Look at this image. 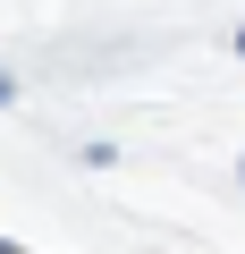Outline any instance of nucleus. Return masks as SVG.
Instances as JSON below:
<instances>
[{
    "mask_svg": "<svg viewBox=\"0 0 245 254\" xmlns=\"http://www.w3.org/2000/svg\"><path fill=\"white\" fill-rule=\"evenodd\" d=\"M237 51H245V34H237Z\"/></svg>",
    "mask_w": 245,
    "mask_h": 254,
    "instance_id": "1",
    "label": "nucleus"
}]
</instances>
